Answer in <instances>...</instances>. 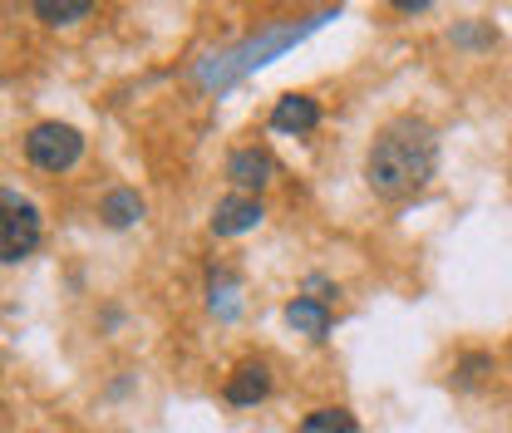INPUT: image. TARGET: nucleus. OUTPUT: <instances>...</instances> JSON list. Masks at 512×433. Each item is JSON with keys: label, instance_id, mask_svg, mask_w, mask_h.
Wrapping results in <instances>:
<instances>
[{"label": "nucleus", "instance_id": "nucleus-10", "mask_svg": "<svg viewBox=\"0 0 512 433\" xmlns=\"http://www.w3.org/2000/svg\"><path fill=\"white\" fill-rule=\"evenodd\" d=\"M35 15H40V20H50V25H74V20H84V15H89V0H60V5H55V0H40V5H35Z\"/></svg>", "mask_w": 512, "mask_h": 433}, {"label": "nucleus", "instance_id": "nucleus-1", "mask_svg": "<svg viewBox=\"0 0 512 433\" xmlns=\"http://www.w3.org/2000/svg\"><path fill=\"white\" fill-rule=\"evenodd\" d=\"M434 163H439V143H434V128L424 119H389L370 143V158H365V178L370 187L399 202L409 192L434 178Z\"/></svg>", "mask_w": 512, "mask_h": 433}, {"label": "nucleus", "instance_id": "nucleus-11", "mask_svg": "<svg viewBox=\"0 0 512 433\" xmlns=\"http://www.w3.org/2000/svg\"><path fill=\"white\" fill-rule=\"evenodd\" d=\"M138 212H143V202H138L133 192H109V197H104V222H109V227H128Z\"/></svg>", "mask_w": 512, "mask_h": 433}, {"label": "nucleus", "instance_id": "nucleus-4", "mask_svg": "<svg viewBox=\"0 0 512 433\" xmlns=\"http://www.w3.org/2000/svg\"><path fill=\"white\" fill-rule=\"evenodd\" d=\"M227 404H237V409H247L256 399H266L271 394V370L261 365V360H247V365H237V370L227 374Z\"/></svg>", "mask_w": 512, "mask_h": 433}, {"label": "nucleus", "instance_id": "nucleus-3", "mask_svg": "<svg viewBox=\"0 0 512 433\" xmlns=\"http://www.w3.org/2000/svg\"><path fill=\"white\" fill-rule=\"evenodd\" d=\"M40 242V212L25 202V197H15V192H5V217H0V256L15 266V261H25L30 251Z\"/></svg>", "mask_w": 512, "mask_h": 433}, {"label": "nucleus", "instance_id": "nucleus-6", "mask_svg": "<svg viewBox=\"0 0 512 433\" xmlns=\"http://www.w3.org/2000/svg\"><path fill=\"white\" fill-rule=\"evenodd\" d=\"M316 124H320V104L306 99V94H286V99H276V109H271V128H276V133H311Z\"/></svg>", "mask_w": 512, "mask_h": 433}, {"label": "nucleus", "instance_id": "nucleus-8", "mask_svg": "<svg viewBox=\"0 0 512 433\" xmlns=\"http://www.w3.org/2000/svg\"><path fill=\"white\" fill-rule=\"evenodd\" d=\"M286 320L296 325V330H306V335H325L330 330V310L320 306V301H311V296H296L291 306H286Z\"/></svg>", "mask_w": 512, "mask_h": 433}, {"label": "nucleus", "instance_id": "nucleus-7", "mask_svg": "<svg viewBox=\"0 0 512 433\" xmlns=\"http://www.w3.org/2000/svg\"><path fill=\"white\" fill-rule=\"evenodd\" d=\"M227 178L242 187V192L266 187L271 183V153H261V148H237V153L227 158Z\"/></svg>", "mask_w": 512, "mask_h": 433}, {"label": "nucleus", "instance_id": "nucleus-5", "mask_svg": "<svg viewBox=\"0 0 512 433\" xmlns=\"http://www.w3.org/2000/svg\"><path fill=\"white\" fill-rule=\"evenodd\" d=\"M256 222H261V202H256V197H222L217 212H212V232H217V237L252 232Z\"/></svg>", "mask_w": 512, "mask_h": 433}, {"label": "nucleus", "instance_id": "nucleus-2", "mask_svg": "<svg viewBox=\"0 0 512 433\" xmlns=\"http://www.w3.org/2000/svg\"><path fill=\"white\" fill-rule=\"evenodd\" d=\"M79 153H84V138H79V128H69V124H35L30 138H25V158L35 168H45V173L74 168Z\"/></svg>", "mask_w": 512, "mask_h": 433}, {"label": "nucleus", "instance_id": "nucleus-9", "mask_svg": "<svg viewBox=\"0 0 512 433\" xmlns=\"http://www.w3.org/2000/svg\"><path fill=\"white\" fill-rule=\"evenodd\" d=\"M296 433H360V429H355V414L350 409H316V414L301 419Z\"/></svg>", "mask_w": 512, "mask_h": 433}]
</instances>
